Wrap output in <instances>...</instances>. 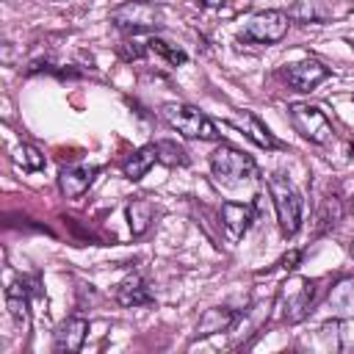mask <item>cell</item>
<instances>
[{"label": "cell", "mask_w": 354, "mask_h": 354, "mask_svg": "<svg viewBox=\"0 0 354 354\" xmlns=\"http://www.w3.org/2000/svg\"><path fill=\"white\" fill-rule=\"evenodd\" d=\"M232 127H241L257 147H263V149H282V144H279V138L257 119V116H252V113H243V122H230Z\"/></svg>", "instance_id": "e0dca14e"}, {"label": "cell", "mask_w": 354, "mask_h": 354, "mask_svg": "<svg viewBox=\"0 0 354 354\" xmlns=\"http://www.w3.org/2000/svg\"><path fill=\"white\" fill-rule=\"evenodd\" d=\"M329 14L332 11L324 6V0H296L288 8V17L293 22H326Z\"/></svg>", "instance_id": "ac0fdd59"}, {"label": "cell", "mask_w": 354, "mask_h": 354, "mask_svg": "<svg viewBox=\"0 0 354 354\" xmlns=\"http://www.w3.org/2000/svg\"><path fill=\"white\" fill-rule=\"evenodd\" d=\"M299 260H301V249H290V252H288L277 266H282V268H296V263H299Z\"/></svg>", "instance_id": "cb8c5ba5"}, {"label": "cell", "mask_w": 354, "mask_h": 354, "mask_svg": "<svg viewBox=\"0 0 354 354\" xmlns=\"http://www.w3.org/2000/svg\"><path fill=\"white\" fill-rule=\"evenodd\" d=\"M348 254L354 257V238H351V243H348Z\"/></svg>", "instance_id": "484cf974"}, {"label": "cell", "mask_w": 354, "mask_h": 354, "mask_svg": "<svg viewBox=\"0 0 354 354\" xmlns=\"http://www.w3.org/2000/svg\"><path fill=\"white\" fill-rule=\"evenodd\" d=\"M147 50L155 53V55H160V58L169 61L171 66H183V64L188 61V53H185V50H180L177 44H171V41H166V39H160V36H152V39L147 41Z\"/></svg>", "instance_id": "d6986e66"}, {"label": "cell", "mask_w": 354, "mask_h": 354, "mask_svg": "<svg viewBox=\"0 0 354 354\" xmlns=\"http://www.w3.org/2000/svg\"><path fill=\"white\" fill-rule=\"evenodd\" d=\"M94 174H97V169H91V166H64L58 171V188L66 199H77L91 188Z\"/></svg>", "instance_id": "8fae6325"}, {"label": "cell", "mask_w": 354, "mask_h": 354, "mask_svg": "<svg viewBox=\"0 0 354 354\" xmlns=\"http://www.w3.org/2000/svg\"><path fill=\"white\" fill-rule=\"evenodd\" d=\"M340 218H343V205H340V196H329V199L324 202L321 213H318L321 232H324V230H329V227H335Z\"/></svg>", "instance_id": "7402d4cb"}, {"label": "cell", "mask_w": 354, "mask_h": 354, "mask_svg": "<svg viewBox=\"0 0 354 354\" xmlns=\"http://www.w3.org/2000/svg\"><path fill=\"white\" fill-rule=\"evenodd\" d=\"M318 299V282L307 277H288L277 293V307L285 324H299L313 313Z\"/></svg>", "instance_id": "6da1fadb"}, {"label": "cell", "mask_w": 354, "mask_h": 354, "mask_svg": "<svg viewBox=\"0 0 354 354\" xmlns=\"http://www.w3.org/2000/svg\"><path fill=\"white\" fill-rule=\"evenodd\" d=\"M351 210H354V207H351Z\"/></svg>", "instance_id": "4316f807"}, {"label": "cell", "mask_w": 354, "mask_h": 354, "mask_svg": "<svg viewBox=\"0 0 354 354\" xmlns=\"http://www.w3.org/2000/svg\"><path fill=\"white\" fill-rule=\"evenodd\" d=\"M158 155H160V160L169 163V166H174V163H177V166H185V163H188L183 147H177V144H171V141H158Z\"/></svg>", "instance_id": "603a6c76"}, {"label": "cell", "mask_w": 354, "mask_h": 354, "mask_svg": "<svg viewBox=\"0 0 354 354\" xmlns=\"http://www.w3.org/2000/svg\"><path fill=\"white\" fill-rule=\"evenodd\" d=\"M329 304L337 310H354V279H340L332 290H329Z\"/></svg>", "instance_id": "44dd1931"}, {"label": "cell", "mask_w": 354, "mask_h": 354, "mask_svg": "<svg viewBox=\"0 0 354 354\" xmlns=\"http://www.w3.org/2000/svg\"><path fill=\"white\" fill-rule=\"evenodd\" d=\"M86 332H88V321H86V318H80V315L66 318V321L55 329L53 351H58V354H75V351H80L83 343H86Z\"/></svg>", "instance_id": "30bf717a"}, {"label": "cell", "mask_w": 354, "mask_h": 354, "mask_svg": "<svg viewBox=\"0 0 354 354\" xmlns=\"http://www.w3.org/2000/svg\"><path fill=\"white\" fill-rule=\"evenodd\" d=\"M210 171L218 183H241V180H254L257 177V163H254L252 155L221 144L210 155Z\"/></svg>", "instance_id": "8992f818"}, {"label": "cell", "mask_w": 354, "mask_h": 354, "mask_svg": "<svg viewBox=\"0 0 354 354\" xmlns=\"http://www.w3.org/2000/svg\"><path fill=\"white\" fill-rule=\"evenodd\" d=\"M235 321H238V313H232L230 307H210L199 318L196 332H194V340L207 337V335H216V332H230L235 326Z\"/></svg>", "instance_id": "4fadbf2b"}, {"label": "cell", "mask_w": 354, "mask_h": 354, "mask_svg": "<svg viewBox=\"0 0 354 354\" xmlns=\"http://www.w3.org/2000/svg\"><path fill=\"white\" fill-rule=\"evenodd\" d=\"M160 160V155H158V144H147V147H141V149H136L127 160H124V166H122V171H124V177L127 180H141L155 163Z\"/></svg>", "instance_id": "2e32d148"}, {"label": "cell", "mask_w": 354, "mask_h": 354, "mask_svg": "<svg viewBox=\"0 0 354 354\" xmlns=\"http://www.w3.org/2000/svg\"><path fill=\"white\" fill-rule=\"evenodd\" d=\"M116 301H119L122 307H144V304H152L155 296H152L149 285H147L141 277L133 274V277H127V279L119 282V288H116Z\"/></svg>", "instance_id": "5bb4252c"}, {"label": "cell", "mask_w": 354, "mask_h": 354, "mask_svg": "<svg viewBox=\"0 0 354 354\" xmlns=\"http://www.w3.org/2000/svg\"><path fill=\"white\" fill-rule=\"evenodd\" d=\"M290 17L285 11H257L246 19L243 30H241V39L243 41H254V44H274V41H282L285 33H288V22Z\"/></svg>", "instance_id": "52a82bcc"}, {"label": "cell", "mask_w": 354, "mask_h": 354, "mask_svg": "<svg viewBox=\"0 0 354 354\" xmlns=\"http://www.w3.org/2000/svg\"><path fill=\"white\" fill-rule=\"evenodd\" d=\"M268 191H271V199H274V207H277V221H279L282 235L293 238L299 232V227H301V207H304L301 194L293 188V183L282 171L271 174Z\"/></svg>", "instance_id": "7a4b0ae2"}, {"label": "cell", "mask_w": 354, "mask_h": 354, "mask_svg": "<svg viewBox=\"0 0 354 354\" xmlns=\"http://www.w3.org/2000/svg\"><path fill=\"white\" fill-rule=\"evenodd\" d=\"M257 199L260 196H254V202H224L221 205V227H224V235L235 243V241H241L246 232H249V227H252V221H254V213H257Z\"/></svg>", "instance_id": "ba28073f"}, {"label": "cell", "mask_w": 354, "mask_h": 354, "mask_svg": "<svg viewBox=\"0 0 354 354\" xmlns=\"http://www.w3.org/2000/svg\"><path fill=\"white\" fill-rule=\"evenodd\" d=\"M288 113H290V124H293V130L301 136V138H307L310 144H329V141H335V127H332V122L326 119V113L318 108V105H310V102H293L290 108H288Z\"/></svg>", "instance_id": "5b68a950"}, {"label": "cell", "mask_w": 354, "mask_h": 354, "mask_svg": "<svg viewBox=\"0 0 354 354\" xmlns=\"http://www.w3.org/2000/svg\"><path fill=\"white\" fill-rule=\"evenodd\" d=\"M202 3H205V6H210V8H213V6H221V3H224V0H202Z\"/></svg>", "instance_id": "d4e9b609"}, {"label": "cell", "mask_w": 354, "mask_h": 354, "mask_svg": "<svg viewBox=\"0 0 354 354\" xmlns=\"http://www.w3.org/2000/svg\"><path fill=\"white\" fill-rule=\"evenodd\" d=\"M11 160L22 171H39V169H44V155L33 144H19L14 149V155H11Z\"/></svg>", "instance_id": "ffe728a7"}, {"label": "cell", "mask_w": 354, "mask_h": 354, "mask_svg": "<svg viewBox=\"0 0 354 354\" xmlns=\"http://www.w3.org/2000/svg\"><path fill=\"white\" fill-rule=\"evenodd\" d=\"M111 22L122 33L136 36V33L158 30L160 22H163V11L149 0H127V3H122L111 11Z\"/></svg>", "instance_id": "277c9868"}, {"label": "cell", "mask_w": 354, "mask_h": 354, "mask_svg": "<svg viewBox=\"0 0 354 354\" xmlns=\"http://www.w3.org/2000/svg\"><path fill=\"white\" fill-rule=\"evenodd\" d=\"M124 213H127L130 232L138 238V235H144V232L152 227V221H155V216H158V207H155L149 199L138 196V199H130V202H127Z\"/></svg>", "instance_id": "9a60e30c"}, {"label": "cell", "mask_w": 354, "mask_h": 354, "mask_svg": "<svg viewBox=\"0 0 354 354\" xmlns=\"http://www.w3.org/2000/svg\"><path fill=\"white\" fill-rule=\"evenodd\" d=\"M160 113L169 122V127H174L185 138H199V141H216L218 138L216 124L199 108H194L188 102H163Z\"/></svg>", "instance_id": "3957f363"}, {"label": "cell", "mask_w": 354, "mask_h": 354, "mask_svg": "<svg viewBox=\"0 0 354 354\" xmlns=\"http://www.w3.org/2000/svg\"><path fill=\"white\" fill-rule=\"evenodd\" d=\"M282 77L288 80V86H293L296 91H313L318 83H324L329 77V66H324L315 58H304L296 64H288L282 69Z\"/></svg>", "instance_id": "9c48e42d"}, {"label": "cell", "mask_w": 354, "mask_h": 354, "mask_svg": "<svg viewBox=\"0 0 354 354\" xmlns=\"http://www.w3.org/2000/svg\"><path fill=\"white\" fill-rule=\"evenodd\" d=\"M30 293H33V288L28 285V279H17V282L6 290L8 315H11V321H14L19 329H25L28 321H30Z\"/></svg>", "instance_id": "7c38bea8"}]
</instances>
